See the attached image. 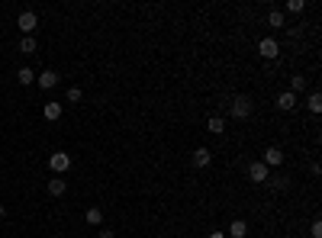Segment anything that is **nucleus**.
<instances>
[{"instance_id":"23","label":"nucleus","mask_w":322,"mask_h":238,"mask_svg":"<svg viewBox=\"0 0 322 238\" xmlns=\"http://www.w3.org/2000/svg\"><path fill=\"white\" fill-rule=\"evenodd\" d=\"M313 238H322V222H319V219L313 222Z\"/></svg>"},{"instance_id":"16","label":"nucleus","mask_w":322,"mask_h":238,"mask_svg":"<svg viewBox=\"0 0 322 238\" xmlns=\"http://www.w3.org/2000/svg\"><path fill=\"white\" fill-rule=\"evenodd\" d=\"M268 26L280 29V26H284V13H280V10H271V13H268Z\"/></svg>"},{"instance_id":"6","label":"nucleus","mask_w":322,"mask_h":238,"mask_svg":"<svg viewBox=\"0 0 322 238\" xmlns=\"http://www.w3.org/2000/svg\"><path fill=\"white\" fill-rule=\"evenodd\" d=\"M248 177H252L254 184H268V168H264L261 161H252L248 164Z\"/></svg>"},{"instance_id":"5","label":"nucleus","mask_w":322,"mask_h":238,"mask_svg":"<svg viewBox=\"0 0 322 238\" xmlns=\"http://www.w3.org/2000/svg\"><path fill=\"white\" fill-rule=\"evenodd\" d=\"M261 164H264V168H280V164H284V151H280L277 145H271L268 151H264V161Z\"/></svg>"},{"instance_id":"2","label":"nucleus","mask_w":322,"mask_h":238,"mask_svg":"<svg viewBox=\"0 0 322 238\" xmlns=\"http://www.w3.org/2000/svg\"><path fill=\"white\" fill-rule=\"evenodd\" d=\"M258 52H261V58H268V62H274L277 55H280V45H277V39H261L258 42Z\"/></svg>"},{"instance_id":"15","label":"nucleus","mask_w":322,"mask_h":238,"mask_svg":"<svg viewBox=\"0 0 322 238\" xmlns=\"http://www.w3.org/2000/svg\"><path fill=\"white\" fill-rule=\"evenodd\" d=\"M20 52H23V55H32V52H36V39H32V36H23V39H20Z\"/></svg>"},{"instance_id":"9","label":"nucleus","mask_w":322,"mask_h":238,"mask_svg":"<svg viewBox=\"0 0 322 238\" xmlns=\"http://www.w3.org/2000/svg\"><path fill=\"white\" fill-rule=\"evenodd\" d=\"M277 109H284V113H290V109H297V93H280L277 97Z\"/></svg>"},{"instance_id":"22","label":"nucleus","mask_w":322,"mask_h":238,"mask_svg":"<svg viewBox=\"0 0 322 238\" xmlns=\"http://www.w3.org/2000/svg\"><path fill=\"white\" fill-rule=\"evenodd\" d=\"M268 184H271V190H284L287 180H284V177H274V180H268Z\"/></svg>"},{"instance_id":"14","label":"nucleus","mask_w":322,"mask_h":238,"mask_svg":"<svg viewBox=\"0 0 322 238\" xmlns=\"http://www.w3.org/2000/svg\"><path fill=\"white\" fill-rule=\"evenodd\" d=\"M65 190H68V184H65V180H58V177H55V180H48V193H52V196H62Z\"/></svg>"},{"instance_id":"11","label":"nucleus","mask_w":322,"mask_h":238,"mask_svg":"<svg viewBox=\"0 0 322 238\" xmlns=\"http://www.w3.org/2000/svg\"><path fill=\"white\" fill-rule=\"evenodd\" d=\"M84 219H87V225H100V222H103V209H100V206H91V209L84 213Z\"/></svg>"},{"instance_id":"1","label":"nucleus","mask_w":322,"mask_h":238,"mask_svg":"<svg viewBox=\"0 0 322 238\" xmlns=\"http://www.w3.org/2000/svg\"><path fill=\"white\" fill-rule=\"evenodd\" d=\"M252 113H254V103H252V97L238 93L235 100H232V116H235V119H248Z\"/></svg>"},{"instance_id":"24","label":"nucleus","mask_w":322,"mask_h":238,"mask_svg":"<svg viewBox=\"0 0 322 238\" xmlns=\"http://www.w3.org/2000/svg\"><path fill=\"white\" fill-rule=\"evenodd\" d=\"M100 238H113V229H100Z\"/></svg>"},{"instance_id":"12","label":"nucleus","mask_w":322,"mask_h":238,"mask_svg":"<svg viewBox=\"0 0 322 238\" xmlns=\"http://www.w3.org/2000/svg\"><path fill=\"white\" fill-rule=\"evenodd\" d=\"M46 119L48 123H58L62 119V103H46Z\"/></svg>"},{"instance_id":"8","label":"nucleus","mask_w":322,"mask_h":238,"mask_svg":"<svg viewBox=\"0 0 322 238\" xmlns=\"http://www.w3.org/2000/svg\"><path fill=\"white\" fill-rule=\"evenodd\" d=\"M36 84L42 87V90H52V87L58 84V74H55V71H42V74L36 77Z\"/></svg>"},{"instance_id":"20","label":"nucleus","mask_w":322,"mask_h":238,"mask_svg":"<svg viewBox=\"0 0 322 238\" xmlns=\"http://www.w3.org/2000/svg\"><path fill=\"white\" fill-rule=\"evenodd\" d=\"M81 97H84L81 87H68V103H81Z\"/></svg>"},{"instance_id":"13","label":"nucleus","mask_w":322,"mask_h":238,"mask_svg":"<svg viewBox=\"0 0 322 238\" xmlns=\"http://www.w3.org/2000/svg\"><path fill=\"white\" fill-rule=\"evenodd\" d=\"M207 129L213 132V135H223V132H226V123H223V116H209Z\"/></svg>"},{"instance_id":"18","label":"nucleus","mask_w":322,"mask_h":238,"mask_svg":"<svg viewBox=\"0 0 322 238\" xmlns=\"http://www.w3.org/2000/svg\"><path fill=\"white\" fill-rule=\"evenodd\" d=\"M303 84H306V77H303V74L290 77V93H299V90H303Z\"/></svg>"},{"instance_id":"21","label":"nucleus","mask_w":322,"mask_h":238,"mask_svg":"<svg viewBox=\"0 0 322 238\" xmlns=\"http://www.w3.org/2000/svg\"><path fill=\"white\" fill-rule=\"evenodd\" d=\"M303 7H306L303 0H290V3H287V10H290V13H303Z\"/></svg>"},{"instance_id":"3","label":"nucleus","mask_w":322,"mask_h":238,"mask_svg":"<svg viewBox=\"0 0 322 238\" xmlns=\"http://www.w3.org/2000/svg\"><path fill=\"white\" fill-rule=\"evenodd\" d=\"M48 168H52L55 174H65V171L71 168V154L68 151H55L52 158H48Z\"/></svg>"},{"instance_id":"19","label":"nucleus","mask_w":322,"mask_h":238,"mask_svg":"<svg viewBox=\"0 0 322 238\" xmlns=\"http://www.w3.org/2000/svg\"><path fill=\"white\" fill-rule=\"evenodd\" d=\"M16 77H20V84H32V81H36V74H32L29 68H20V74H16Z\"/></svg>"},{"instance_id":"10","label":"nucleus","mask_w":322,"mask_h":238,"mask_svg":"<svg viewBox=\"0 0 322 238\" xmlns=\"http://www.w3.org/2000/svg\"><path fill=\"white\" fill-rule=\"evenodd\" d=\"M229 235L232 238H248V222L245 219H235V222L229 225Z\"/></svg>"},{"instance_id":"4","label":"nucleus","mask_w":322,"mask_h":238,"mask_svg":"<svg viewBox=\"0 0 322 238\" xmlns=\"http://www.w3.org/2000/svg\"><path fill=\"white\" fill-rule=\"evenodd\" d=\"M16 26H20V32H26V36H29V32L39 26V16L32 13V10H23V13H20V20H16Z\"/></svg>"},{"instance_id":"7","label":"nucleus","mask_w":322,"mask_h":238,"mask_svg":"<svg viewBox=\"0 0 322 238\" xmlns=\"http://www.w3.org/2000/svg\"><path fill=\"white\" fill-rule=\"evenodd\" d=\"M190 161H193V168H209V161H213V151L200 145L197 151H193V158H190Z\"/></svg>"},{"instance_id":"25","label":"nucleus","mask_w":322,"mask_h":238,"mask_svg":"<svg viewBox=\"0 0 322 238\" xmlns=\"http://www.w3.org/2000/svg\"><path fill=\"white\" fill-rule=\"evenodd\" d=\"M209 238H226V235H223V232H213V235H209Z\"/></svg>"},{"instance_id":"17","label":"nucleus","mask_w":322,"mask_h":238,"mask_svg":"<svg viewBox=\"0 0 322 238\" xmlns=\"http://www.w3.org/2000/svg\"><path fill=\"white\" fill-rule=\"evenodd\" d=\"M306 107L313 109V113H322V97L319 93H309V100H306Z\"/></svg>"}]
</instances>
